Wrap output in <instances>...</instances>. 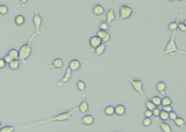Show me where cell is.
Masks as SVG:
<instances>
[{
    "label": "cell",
    "instance_id": "1",
    "mask_svg": "<svg viewBox=\"0 0 186 132\" xmlns=\"http://www.w3.org/2000/svg\"><path fill=\"white\" fill-rule=\"evenodd\" d=\"M41 34V30H36L30 36L29 40L23 45L18 50L19 51V58L18 59L21 61L24 65L27 64L26 60L29 59L32 54V44L34 39L37 36Z\"/></svg>",
    "mask_w": 186,
    "mask_h": 132
},
{
    "label": "cell",
    "instance_id": "2",
    "mask_svg": "<svg viewBox=\"0 0 186 132\" xmlns=\"http://www.w3.org/2000/svg\"><path fill=\"white\" fill-rule=\"evenodd\" d=\"M177 34V30L172 32L170 39L167 44L166 45L165 48L164 49L163 53L165 55H169L171 57H174L177 53L180 54L186 55L185 51L180 50L177 48V45L175 42V37Z\"/></svg>",
    "mask_w": 186,
    "mask_h": 132
},
{
    "label": "cell",
    "instance_id": "3",
    "mask_svg": "<svg viewBox=\"0 0 186 132\" xmlns=\"http://www.w3.org/2000/svg\"><path fill=\"white\" fill-rule=\"evenodd\" d=\"M77 110H78V107H76L73 109H72L66 111L65 112L61 113L60 114H58L54 116L52 118H50L49 120H44V121H41L38 122H37L36 123H35L32 125H38V124H42V123H48L50 122H53V121H60V122H62L65 121L66 120H69L72 117V115L74 114L75 112H76Z\"/></svg>",
    "mask_w": 186,
    "mask_h": 132
},
{
    "label": "cell",
    "instance_id": "4",
    "mask_svg": "<svg viewBox=\"0 0 186 132\" xmlns=\"http://www.w3.org/2000/svg\"><path fill=\"white\" fill-rule=\"evenodd\" d=\"M127 78L131 84L133 89L138 92L144 100L148 98L144 92L143 83L140 78H133L131 76H128Z\"/></svg>",
    "mask_w": 186,
    "mask_h": 132
},
{
    "label": "cell",
    "instance_id": "5",
    "mask_svg": "<svg viewBox=\"0 0 186 132\" xmlns=\"http://www.w3.org/2000/svg\"><path fill=\"white\" fill-rule=\"evenodd\" d=\"M119 16L122 20H127L132 16L133 10L131 7L125 5H121L119 8Z\"/></svg>",
    "mask_w": 186,
    "mask_h": 132
},
{
    "label": "cell",
    "instance_id": "6",
    "mask_svg": "<svg viewBox=\"0 0 186 132\" xmlns=\"http://www.w3.org/2000/svg\"><path fill=\"white\" fill-rule=\"evenodd\" d=\"M119 1H115L111 7L106 13V22L109 24L112 23L115 20H116V16L115 14V9L117 6Z\"/></svg>",
    "mask_w": 186,
    "mask_h": 132
},
{
    "label": "cell",
    "instance_id": "7",
    "mask_svg": "<svg viewBox=\"0 0 186 132\" xmlns=\"http://www.w3.org/2000/svg\"><path fill=\"white\" fill-rule=\"evenodd\" d=\"M32 22L36 30H40L43 24V18L37 9H35L34 11V14L32 17Z\"/></svg>",
    "mask_w": 186,
    "mask_h": 132
},
{
    "label": "cell",
    "instance_id": "8",
    "mask_svg": "<svg viewBox=\"0 0 186 132\" xmlns=\"http://www.w3.org/2000/svg\"><path fill=\"white\" fill-rule=\"evenodd\" d=\"M106 48H107L106 44L102 42L98 47H97L96 49H95V51L94 54H93L89 59H88L87 60H86V62L87 63H89L91 62L92 60H93L95 58H96V57L101 55L102 54L104 53V52L106 50Z\"/></svg>",
    "mask_w": 186,
    "mask_h": 132
},
{
    "label": "cell",
    "instance_id": "9",
    "mask_svg": "<svg viewBox=\"0 0 186 132\" xmlns=\"http://www.w3.org/2000/svg\"><path fill=\"white\" fill-rule=\"evenodd\" d=\"M183 13V6H181V8H180V11L179 12V14L177 15V18H176V20L173 21L171 22L170 23H169L168 25V28L171 32H174V31H176L177 30V24L179 22L180 18L181 17V15H182Z\"/></svg>",
    "mask_w": 186,
    "mask_h": 132
},
{
    "label": "cell",
    "instance_id": "10",
    "mask_svg": "<svg viewBox=\"0 0 186 132\" xmlns=\"http://www.w3.org/2000/svg\"><path fill=\"white\" fill-rule=\"evenodd\" d=\"M95 122L94 117L91 114H86L81 117V119L78 121V122L85 126H91Z\"/></svg>",
    "mask_w": 186,
    "mask_h": 132
},
{
    "label": "cell",
    "instance_id": "11",
    "mask_svg": "<svg viewBox=\"0 0 186 132\" xmlns=\"http://www.w3.org/2000/svg\"><path fill=\"white\" fill-rule=\"evenodd\" d=\"M72 76V72L69 69V68L67 67V68L66 69V71H65L63 77L61 78V79L57 83L56 86L57 87L62 86L63 84L66 83L71 78Z\"/></svg>",
    "mask_w": 186,
    "mask_h": 132
},
{
    "label": "cell",
    "instance_id": "12",
    "mask_svg": "<svg viewBox=\"0 0 186 132\" xmlns=\"http://www.w3.org/2000/svg\"><path fill=\"white\" fill-rule=\"evenodd\" d=\"M81 66L80 61L77 59H73L68 63V67L72 72H76Z\"/></svg>",
    "mask_w": 186,
    "mask_h": 132
},
{
    "label": "cell",
    "instance_id": "13",
    "mask_svg": "<svg viewBox=\"0 0 186 132\" xmlns=\"http://www.w3.org/2000/svg\"><path fill=\"white\" fill-rule=\"evenodd\" d=\"M89 43L90 47L95 50L102 44V40L97 36H93L90 37Z\"/></svg>",
    "mask_w": 186,
    "mask_h": 132
},
{
    "label": "cell",
    "instance_id": "14",
    "mask_svg": "<svg viewBox=\"0 0 186 132\" xmlns=\"http://www.w3.org/2000/svg\"><path fill=\"white\" fill-rule=\"evenodd\" d=\"M92 13L96 16H100L103 15L105 13V10L102 5L96 4L92 8Z\"/></svg>",
    "mask_w": 186,
    "mask_h": 132
},
{
    "label": "cell",
    "instance_id": "15",
    "mask_svg": "<svg viewBox=\"0 0 186 132\" xmlns=\"http://www.w3.org/2000/svg\"><path fill=\"white\" fill-rule=\"evenodd\" d=\"M156 88L162 95L163 96H167L165 90L167 88V85L165 82L163 81L158 82L156 84Z\"/></svg>",
    "mask_w": 186,
    "mask_h": 132
},
{
    "label": "cell",
    "instance_id": "16",
    "mask_svg": "<svg viewBox=\"0 0 186 132\" xmlns=\"http://www.w3.org/2000/svg\"><path fill=\"white\" fill-rule=\"evenodd\" d=\"M114 110H115V114L118 116H122L126 114V108L125 106L123 104H119L116 105L114 107Z\"/></svg>",
    "mask_w": 186,
    "mask_h": 132
},
{
    "label": "cell",
    "instance_id": "17",
    "mask_svg": "<svg viewBox=\"0 0 186 132\" xmlns=\"http://www.w3.org/2000/svg\"><path fill=\"white\" fill-rule=\"evenodd\" d=\"M157 120V122L159 125L160 128L162 129L163 132H173L172 131L171 127L170 126L169 124H168L167 122L162 121L160 120Z\"/></svg>",
    "mask_w": 186,
    "mask_h": 132
},
{
    "label": "cell",
    "instance_id": "18",
    "mask_svg": "<svg viewBox=\"0 0 186 132\" xmlns=\"http://www.w3.org/2000/svg\"><path fill=\"white\" fill-rule=\"evenodd\" d=\"M78 109L80 113L83 114L86 113L89 109L88 102H87L86 100H83L78 106Z\"/></svg>",
    "mask_w": 186,
    "mask_h": 132
},
{
    "label": "cell",
    "instance_id": "19",
    "mask_svg": "<svg viewBox=\"0 0 186 132\" xmlns=\"http://www.w3.org/2000/svg\"><path fill=\"white\" fill-rule=\"evenodd\" d=\"M25 18L21 14L16 15L14 18V24L18 27L23 26L25 24Z\"/></svg>",
    "mask_w": 186,
    "mask_h": 132
},
{
    "label": "cell",
    "instance_id": "20",
    "mask_svg": "<svg viewBox=\"0 0 186 132\" xmlns=\"http://www.w3.org/2000/svg\"><path fill=\"white\" fill-rule=\"evenodd\" d=\"M8 67L12 71H17L20 66V61L19 59L13 60L8 64Z\"/></svg>",
    "mask_w": 186,
    "mask_h": 132
},
{
    "label": "cell",
    "instance_id": "21",
    "mask_svg": "<svg viewBox=\"0 0 186 132\" xmlns=\"http://www.w3.org/2000/svg\"><path fill=\"white\" fill-rule=\"evenodd\" d=\"M51 65L54 68L60 69L62 68L64 65V61L60 58H56L52 61Z\"/></svg>",
    "mask_w": 186,
    "mask_h": 132
},
{
    "label": "cell",
    "instance_id": "22",
    "mask_svg": "<svg viewBox=\"0 0 186 132\" xmlns=\"http://www.w3.org/2000/svg\"><path fill=\"white\" fill-rule=\"evenodd\" d=\"M174 121L175 125L177 127L182 129H186V122L183 118L181 117H177Z\"/></svg>",
    "mask_w": 186,
    "mask_h": 132
},
{
    "label": "cell",
    "instance_id": "23",
    "mask_svg": "<svg viewBox=\"0 0 186 132\" xmlns=\"http://www.w3.org/2000/svg\"><path fill=\"white\" fill-rule=\"evenodd\" d=\"M10 58L12 59V60H14V59H18L19 58V51L18 50L15 49V48H12L11 50H9L7 53Z\"/></svg>",
    "mask_w": 186,
    "mask_h": 132
},
{
    "label": "cell",
    "instance_id": "24",
    "mask_svg": "<svg viewBox=\"0 0 186 132\" xmlns=\"http://www.w3.org/2000/svg\"><path fill=\"white\" fill-rule=\"evenodd\" d=\"M104 114L108 116H111L115 114V110L114 107L113 106H108L104 109Z\"/></svg>",
    "mask_w": 186,
    "mask_h": 132
},
{
    "label": "cell",
    "instance_id": "25",
    "mask_svg": "<svg viewBox=\"0 0 186 132\" xmlns=\"http://www.w3.org/2000/svg\"><path fill=\"white\" fill-rule=\"evenodd\" d=\"M161 100L162 98L159 96H154L151 97L150 100L155 106V107H158L159 106H161Z\"/></svg>",
    "mask_w": 186,
    "mask_h": 132
},
{
    "label": "cell",
    "instance_id": "26",
    "mask_svg": "<svg viewBox=\"0 0 186 132\" xmlns=\"http://www.w3.org/2000/svg\"><path fill=\"white\" fill-rule=\"evenodd\" d=\"M76 86L80 91H84L86 89V84L82 80H78L76 83Z\"/></svg>",
    "mask_w": 186,
    "mask_h": 132
},
{
    "label": "cell",
    "instance_id": "27",
    "mask_svg": "<svg viewBox=\"0 0 186 132\" xmlns=\"http://www.w3.org/2000/svg\"><path fill=\"white\" fill-rule=\"evenodd\" d=\"M172 104V101L171 98L167 96H164L161 100V106H171Z\"/></svg>",
    "mask_w": 186,
    "mask_h": 132
},
{
    "label": "cell",
    "instance_id": "28",
    "mask_svg": "<svg viewBox=\"0 0 186 132\" xmlns=\"http://www.w3.org/2000/svg\"><path fill=\"white\" fill-rule=\"evenodd\" d=\"M9 13V8L5 5H0V15L6 16Z\"/></svg>",
    "mask_w": 186,
    "mask_h": 132
},
{
    "label": "cell",
    "instance_id": "29",
    "mask_svg": "<svg viewBox=\"0 0 186 132\" xmlns=\"http://www.w3.org/2000/svg\"><path fill=\"white\" fill-rule=\"evenodd\" d=\"M17 128L15 126H5L2 127L0 132H13Z\"/></svg>",
    "mask_w": 186,
    "mask_h": 132
},
{
    "label": "cell",
    "instance_id": "30",
    "mask_svg": "<svg viewBox=\"0 0 186 132\" xmlns=\"http://www.w3.org/2000/svg\"><path fill=\"white\" fill-rule=\"evenodd\" d=\"M98 28L100 30H104L107 32L109 28V24L106 21H102L98 24Z\"/></svg>",
    "mask_w": 186,
    "mask_h": 132
},
{
    "label": "cell",
    "instance_id": "31",
    "mask_svg": "<svg viewBox=\"0 0 186 132\" xmlns=\"http://www.w3.org/2000/svg\"><path fill=\"white\" fill-rule=\"evenodd\" d=\"M145 107L146 109L148 110H152L154 108L156 107L153 104L152 102H151V101L150 100V99H149V98L145 100Z\"/></svg>",
    "mask_w": 186,
    "mask_h": 132
},
{
    "label": "cell",
    "instance_id": "32",
    "mask_svg": "<svg viewBox=\"0 0 186 132\" xmlns=\"http://www.w3.org/2000/svg\"><path fill=\"white\" fill-rule=\"evenodd\" d=\"M159 118L161 121L165 122L169 120V113L162 110L159 115Z\"/></svg>",
    "mask_w": 186,
    "mask_h": 132
},
{
    "label": "cell",
    "instance_id": "33",
    "mask_svg": "<svg viewBox=\"0 0 186 132\" xmlns=\"http://www.w3.org/2000/svg\"><path fill=\"white\" fill-rule=\"evenodd\" d=\"M177 29L181 33H185L186 31V24L183 22H179L177 24Z\"/></svg>",
    "mask_w": 186,
    "mask_h": 132
},
{
    "label": "cell",
    "instance_id": "34",
    "mask_svg": "<svg viewBox=\"0 0 186 132\" xmlns=\"http://www.w3.org/2000/svg\"><path fill=\"white\" fill-rule=\"evenodd\" d=\"M161 109L159 108V107H156L155 108H154V109L152 110L153 116L154 117H155L156 118L159 117V115H160V113H161Z\"/></svg>",
    "mask_w": 186,
    "mask_h": 132
},
{
    "label": "cell",
    "instance_id": "35",
    "mask_svg": "<svg viewBox=\"0 0 186 132\" xmlns=\"http://www.w3.org/2000/svg\"><path fill=\"white\" fill-rule=\"evenodd\" d=\"M142 123L143 126L145 127H148L151 125L152 123V120L151 118L145 117L142 121Z\"/></svg>",
    "mask_w": 186,
    "mask_h": 132
},
{
    "label": "cell",
    "instance_id": "36",
    "mask_svg": "<svg viewBox=\"0 0 186 132\" xmlns=\"http://www.w3.org/2000/svg\"><path fill=\"white\" fill-rule=\"evenodd\" d=\"M110 39H111L110 33L109 32H107L105 36H104V38L102 39V42L105 44L107 42H109L110 41Z\"/></svg>",
    "mask_w": 186,
    "mask_h": 132
},
{
    "label": "cell",
    "instance_id": "37",
    "mask_svg": "<svg viewBox=\"0 0 186 132\" xmlns=\"http://www.w3.org/2000/svg\"><path fill=\"white\" fill-rule=\"evenodd\" d=\"M177 117V114L175 111L173 110L169 113V119L172 121H174Z\"/></svg>",
    "mask_w": 186,
    "mask_h": 132
},
{
    "label": "cell",
    "instance_id": "38",
    "mask_svg": "<svg viewBox=\"0 0 186 132\" xmlns=\"http://www.w3.org/2000/svg\"><path fill=\"white\" fill-rule=\"evenodd\" d=\"M106 33H107V32H105V31L99 30L96 32V36L99 37L102 40V39L104 38V36H105Z\"/></svg>",
    "mask_w": 186,
    "mask_h": 132
},
{
    "label": "cell",
    "instance_id": "39",
    "mask_svg": "<svg viewBox=\"0 0 186 132\" xmlns=\"http://www.w3.org/2000/svg\"><path fill=\"white\" fill-rule=\"evenodd\" d=\"M162 110L169 113L171 111L173 110V108L171 106H162Z\"/></svg>",
    "mask_w": 186,
    "mask_h": 132
},
{
    "label": "cell",
    "instance_id": "40",
    "mask_svg": "<svg viewBox=\"0 0 186 132\" xmlns=\"http://www.w3.org/2000/svg\"><path fill=\"white\" fill-rule=\"evenodd\" d=\"M144 115L145 116V117H147V118H151L153 115H152V110H148L146 109L145 110L144 113Z\"/></svg>",
    "mask_w": 186,
    "mask_h": 132
},
{
    "label": "cell",
    "instance_id": "41",
    "mask_svg": "<svg viewBox=\"0 0 186 132\" xmlns=\"http://www.w3.org/2000/svg\"><path fill=\"white\" fill-rule=\"evenodd\" d=\"M7 65V64L3 59V58H0V70L3 69L4 68H5Z\"/></svg>",
    "mask_w": 186,
    "mask_h": 132
},
{
    "label": "cell",
    "instance_id": "42",
    "mask_svg": "<svg viewBox=\"0 0 186 132\" xmlns=\"http://www.w3.org/2000/svg\"><path fill=\"white\" fill-rule=\"evenodd\" d=\"M3 59H4V60L5 61V62H6V63L7 64H8L11 61H12V59L10 58V57L7 54H5L4 56H3Z\"/></svg>",
    "mask_w": 186,
    "mask_h": 132
},
{
    "label": "cell",
    "instance_id": "43",
    "mask_svg": "<svg viewBox=\"0 0 186 132\" xmlns=\"http://www.w3.org/2000/svg\"><path fill=\"white\" fill-rule=\"evenodd\" d=\"M2 122H1V121L0 120V131H1V128H2Z\"/></svg>",
    "mask_w": 186,
    "mask_h": 132
}]
</instances>
